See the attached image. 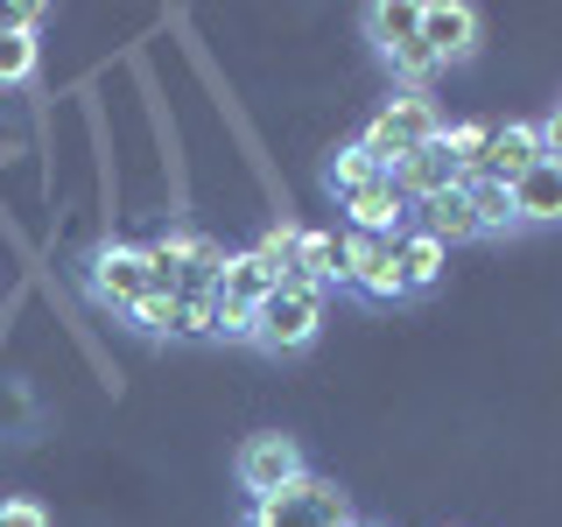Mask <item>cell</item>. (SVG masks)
Here are the masks:
<instances>
[{
    "label": "cell",
    "instance_id": "cell-1",
    "mask_svg": "<svg viewBox=\"0 0 562 527\" xmlns=\"http://www.w3.org/2000/svg\"><path fill=\"white\" fill-rule=\"evenodd\" d=\"M316 330H324V289H310V281H281L254 310V345L274 351V359H295Z\"/></svg>",
    "mask_w": 562,
    "mask_h": 527
},
{
    "label": "cell",
    "instance_id": "cell-2",
    "mask_svg": "<svg viewBox=\"0 0 562 527\" xmlns=\"http://www.w3.org/2000/svg\"><path fill=\"white\" fill-rule=\"evenodd\" d=\"M366 29H373L380 57L394 64V78L408 85V92H422V85L436 78V57H429V43H422V0H380V8H366Z\"/></svg>",
    "mask_w": 562,
    "mask_h": 527
},
{
    "label": "cell",
    "instance_id": "cell-3",
    "mask_svg": "<svg viewBox=\"0 0 562 527\" xmlns=\"http://www.w3.org/2000/svg\"><path fill=\"white\" fill-rule=\"evenodd\" d=\"M429 141H443V113H436L422 92H401V99H386L373 113V127L359 134V148L394 169V162H408L415 148H429Z\"/></svg>",
    "mask_w": 562,
    "mask_h": 527
},
{
    "label": "cell",
    "instance_id": "cell-4",
    "mask_svg": "<svg viewBox=\"0 0 562 527\" xmlns=\"http://www.w3.org/2000/svg\"><path fill=\"white\" fill-rule=\"evenodd\" d=\"M254 527H351V500L330 479H316L303 471L295 485L268 492V500H254Z\"/></svg>",
    "mask_w": 562,
    "mask_h": 527
},
{
    "label": "cell",
    "instance_id": "cell-5",
    "mask_svg": "<svg viewBox=\"0 0 562 527\" xmlns=\"http://www.w3.org/2000/svg\"><path fill=\"white\" fill-rule=\"evenodd\" d=\"M345 289L366 303H401V260H394V233H345Z\"/></svg>",
    "mask_w": 562,
    "mask_h": 527
},
{
    "label": "cell",
    "instance_id": "cell-6",
    "mask_svg": "<svg viewBox=\"0 0 562 527\" xmlns=\"http://www.w3.org/2000/svg\"><path fill=\"white\" fill-rule=\"evenodd\" d=\"M85 295L113 316H134V303L148 295V268H140V246H99L92 268H85Z\"/></svg>",
    "mask_w": 562,
    "mask_h": 527
},
{
    "label": "cell",
    "instance_id": "cell-7",
    "mask_svg": "<svg viewBox=\"0 0 562 527\" xmlns=\"http://www.w3.org/2000/svg\"><path fill=\"white\" fill-rule=\"evenodd\" d=\"M303 450H295V436H246V450H239V485L254 492V500H268V492L281 485H295L303 479Z\"/></svg>",
    "mask_w": 562,
    "mask_h": 527
},
{
    "label": "cell",
    "instance_id": "cell-8",
    "mask_svg": "<svg viewBox=\"0 0 562 527\" xmlns=\"http://www.w3.org/2000/svg\"><path fill=\"white\" fill-rule=\"evenodd\" d=\"M479 35H485V22H479V8H464V0H429V8H422V43H429L436 70L464 64L471 49H479Z\"/></svg>",
    "mask_w": 562,
    "mask_h": 527
},
{
    "label": "cell",
    "instance_id": "cell-9",
    "mask_svg": "<svg viewBox=\"0 0 562 527\" xmlns=\"http://www.w3.org/2000/svg\"><path fill=\"white\" fill-rule=\"evenodd\" d=\"M541 127L535 120H506V127H492L485 134V162H479V176H492V183H520L527 169L541 162Z\"/></svg>",
    "mask_w": 562,
    "mask_h": 527
},
{
    "label": "cell",
    "instance_id": "cell-10",
    "mask_svg": "<svg viewBox=\"0 0 562 527\" xmlns=\"http://www.w3.org/2000/svg\"><path fill=\"white\" fill-rule=\"evenodd\" d=\"M464 183V169H457V155L443 148V141H429V148H415L408 162H394V190L408 204H429V198H443V190Z\"/></svg>",
    "mask_w": 562,
    "mask_h": 527
},
{
    "label": "cell",
    "instance_id": "cell-11",
    "mask_svg": "<svg viewBox=\"0 0 562 527\" xmlns=\"http://www.w3.org/2000/svg\"><path fill=\"white\" fill-rule=\"evenodd\" d=\"M514 190V218L520 225H555L562 218V162L555 155H541L535 169L520 176V183H506Z\"/></svg>",
    "mask_w": 562,
    "mask_h": 527
},
{
    "label": "cell",
    "instance_id": "cell-12",
    "mask_svg": "<svg viewBox=\"0 0 562 527\" xmlns=\"http://www.w3.org/2000/svg\"><path fill=\"white\" fill-rule=\"evenodd\" d=\"M415 225H422V233H429L436 246H443V254H450V246H471V239H485V233H479V218H471V198H464V183H457V190H443V198H429V204H415Z\"/></svg>",
    "mask_w": 562,
    "mask_h": 527
},
{
    "label": "cell",
    "instance_id": "cell-13",
    "mask_svg": "<svg viewBox=\"0 0 562 527\" xmlns=\"http://www.w3.org/2000/svg\"><path fill=\"white\" fill-rule=\"evenodd\" d=\"M351 211V233H401V225L415 218V204L394 190V176H380L373 190H359V198H345Z\"/></svg>",
    "mask_w": 562,
    "mask_h": 527
},
{
    "label": "cell",
    "instance_id": "cell-14",
    "mask_svg": "<svg viewBox=\"0 0 562 527\" xmlns=\"http://www.w3.org/2000/svg\"><path fill=\"white\" fill-rule=\"evenodd\" d=\"M394 260H401V289L422 295V289H436V281H443V260L450 254L422 233V225H401V233H394Z\"/></svg>",
    "mask_w": 562,
    "mask_h": 527
},
{
    "label": "cell",
    "instance_id": "cell-15",
    "mask_svg": "<svg viewBox=\"0 0 562 527\" xmlns=\"http://www.w3.org/2000/svg\"><path fill=\"white\" fill-rule=\"evenodd\" d=\"M289 281H310V289L345 281V239L338 233H295V268H289Z\"/></svg>",
    "mask_w": 562,
    "mask_h": 527
},
{
    "label": "cell",
    "instance_id": "cell-16",
    "mask_svg": "<svg viewBox=\"0 0 562 527\" xmlns=\"http://www.w3.org/2000/svg\"><path fill=\"white\" fill-rule=\"evenodd\" d=\"M218 295H225V303H239V310H260V303H268V295H274V274L260 268L254 254H225Z\"/></svg>",
    "mask_w": 562,
    "mask_h": 527
},
{
    "label": "cell",
    "instance_id": "cell-17",
    "mask_svg": "<svg viewBox=\"0 0 562 527\" xmlns=\"http://www.w3.org/2000/svg\"><path fill=\"white\" fill-rule=\"evenodd\" d=\"M183 254H190V233H169V239H148V246H140L148 295H183Z\"/></svg>",
    "mask_w": 562,
    "mask_h": 527
},
{
    "label": "cell",
    "instance_id": "cell-18",
    "mask_svg": "<svg viewBox=\"0 0 562 527\" xmlns=\"http://www.w3.org/2000/svg\"><path fill=\"white\" fill-rule=\"evenodd\" d=\"M464 198H471V218H479V233H514V190L492 183V176H464Z\"/></svg>",
    "mask_w": 562,
    "mask_h": 527
},
{
    "label": "cell",
    "instance_id": "cell-19",
    "mask_svg": "<svg viewBox=\"0 0 562 527\" xmlns=\"http://www.w3.org/2000/svg\"><path fill=\"white\" fill-rule=\"evenodd\" d=\"M380 176H394V169H386L380 155H366L359 141H351V148H338V155H330V190H338V204H345V198H359V190H373Z\"/></svg>",
    "mask_w": 562,
    "mask_h": 527
},
{
    "label": "cell",
    "instance_id": "cell-20",
    "mask_svg": "<svg viewBox=\"0 0 562 527\" xmlns=\"http://www.w3.org/2000/svg\"><path fill=\"white\" fill-rule=\"evenodd\" d=\"M218 274H225V246H218V239H204V233H190V254H183V295H211V289H218Z\"/></svg>",
    "mask_w": 562,
    "mask_h": 527
},
{
    "label": "cell",
    "instance_id": "cell-21",
    "mask_svg": "<svg viewBox=\"0 0 562 527\" xmlns=\"http://www.w3.org/2000/svg\"><path fill=\"white\" fill-rule=\"evenodd\" d=\"M35 64H43V43L29 29H8L0 22V85H29Z\"/></svg>",
    "mask_w": 562,
    "mask_h": 527
},
{
    "label": "cell",
    "instance_id": "cell-22",
    "mask_svg": "<svg viewBox=\"0 0 562 527\" xmlns=\"http://www.w3.org/2000/svg\"><path fill=\"white\" fill-rule=\"evenodd\" d=\"M127 324H140L148 338H176V324H183V295H140Z\"/></svg>",
    "mask_w": 562,
    "mask_h": 527
},
{
    "label": "cell",
    "instance_id": "cell-23",
    "mask_svg": "<svg viewBox=\"0 0 562 527\" xmlns=\"http://www.w3.org/2000/svg\"><path fill=\"white\" fill-rule=\"evenodd\" d=\"M295 233H303V225H274V233L254 246V260L274 274V289H281V281H289V268H295Z\"/></svg>",
    "mask_w": 562,
    "mask_h": 527
},
{
    "label": "cell",
    "instance_id": "cell-24",
    "mask_svg": "<svg viewBox=\"0 0 562 527\" xmlns=\"http://www.w3.org/2000/svg\"><path fill=\"white\" fill-rule=\"evenodd\" d=\"M485 120H464V127H443V148L457 155V169H464V176H479V162H485Z\"/></svg>",
    "mask_w": 562,
    "mask_h": 527
},
{
    "label": "cell",
    "instance_id": "cell-25",
    "mask_svg": "<svg viewBox=\"0 0 562 527\" xmlns=\"http://www.w3.org/2000/svg\"><path fill=\"white\" fill-rule=\"evenodd\" d=\"M218 338H246V345H254V310H239V303L218 295Z\"/></svg>",
    "mask_w": 562,
    "mask_h": 527
},
{
    "label": "cell",
    "instance_id": "cell-26",
    "mask_svg": "<svg viewBox=\"0 0 562 527\" xmlns=\"http://www.w3.org/2000/svg\"><path fill=\"white\" fill-rule=\"evenodd\" d=\"M0 527H49V514L35 500H0Z\"/></svg>",
    "mask_w": 562,
    "mask_h": 527
},
{
    "label": "cell",
    "instance_id": "cell-27",
    "mask_svg": "<svg viewBox=\"0 0 562 527\" xmlns=\"http://www.w3.org/2000/svg\"><path fill=\"white\" fill-rule=\"evenodd\" d=\"M541 148H549V155H562V99H555V113L541 120Z\"/></svg>",
    "mask_w": 562,
    "mask_h": 527
},
{
    "label": "cell",
    "instance_id": "cell-28",
    "mask_svg": "<svg viewBox=\"0 0 562 527\" xmlns=\"http://www.w3.org/2000/svg\"><path fill=\"white\" fill-rule=\"evenodd\" d=\"M351 527H366V520H351Z\"/></svg>",
    "mask_w": 562,
    "mask_h": 527
},
{
    "label": "cell",
    "instance_id": "cell-29",
    "mask_svg": "<svg viewBox=\"0 0 562 527\" xmlns=\"http://www.w3.org/2000/svg\"><path fill=\"white\" fill-rule=\"evenodd\" d=\"M555 162H562V155H555Z\"/></svg>",
    "mask_w": 562,
    "mask_h": 527
}]
</instances>
